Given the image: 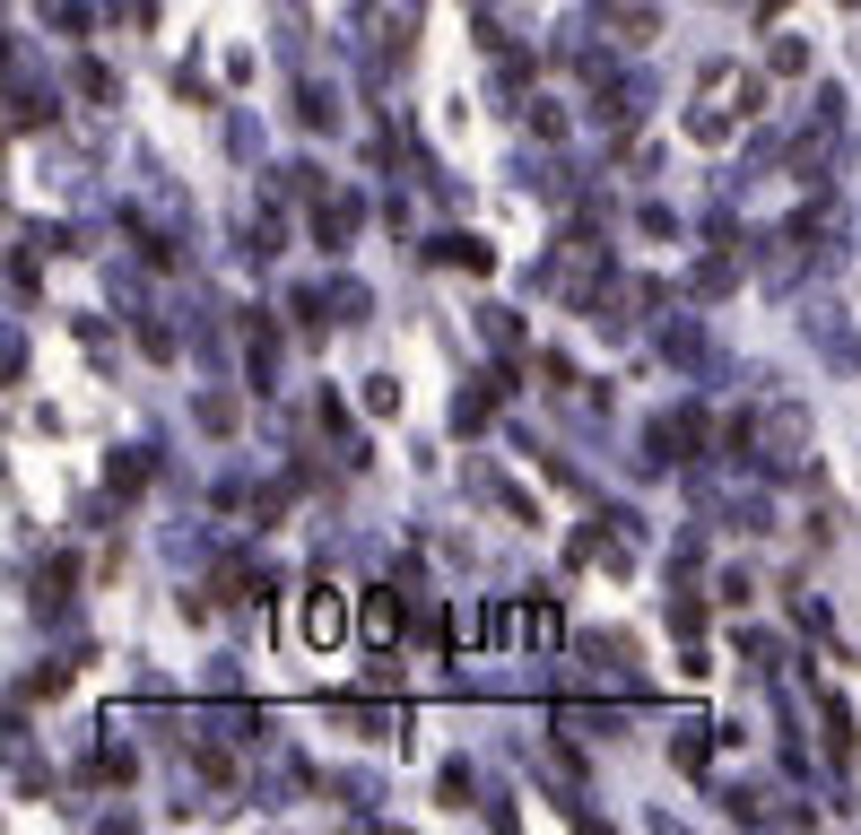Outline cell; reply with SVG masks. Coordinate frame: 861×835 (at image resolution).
<instances>
[{"label":"cell","instance_id":"cell-1","mask_svg":"<svg viewBox=\"0 0 861 835\" xmlns=\"http://www.w3.org/2000/svg\"><path fill=\"white\" fill-rule=\"evenodd\" d=\"M305 644H322V653H331V644H349V600H340V593H314V600H305Z\"/></svg>","mask_w":861,"mask_h":835},{"label":"cell","instance_id":"cell-2","mask_svg":"<svg viewBox=\"0 0 861 835\" xmlns=\"http://www.w3.org/2000/svg\"><path fill=\"white\" fill-rule=\"evenodd\" d=\"M358 635H366V644H400V600H392V593H366V609H358Z\"/></svg>","mask_w":861,"mask_h":835},{"label":"cell","instance_id":"cell-3","mask_svg":"<svg viewBox=\"0 0 861 835\" xmlns=\"http://www.w3.org/2000/svg\"><path fill=\"white\" fill-rule=\"evenodd\" d=\"M739 97H748V79H739V70H723V79L705 88V105H696V131H723V114H732Z\"/></svg>","mask_w":861,"mask_h":835}]
</instances>
